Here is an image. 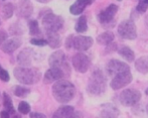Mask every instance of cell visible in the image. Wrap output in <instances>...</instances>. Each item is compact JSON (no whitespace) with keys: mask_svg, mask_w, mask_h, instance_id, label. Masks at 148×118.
Returning a JSON list of instances; mask_svg holds the SVG:
<instances>
[{"mask_svg":"<svg viewBox=\"0 0 148 118\" xmlns=\"http://www.w3.org/2000/svg\"><path fill=\"white\" fill-rule=\"evenodd\" d=\"M106 71H107L108 76L113 78L114 76L118 75V74L124 73V72L130 71V67L124 62H121L119 60L113 59L109 61V63L106 66Z\"/></svg>","mask_w":148,"mask_h":118,"instance_id":"8","label":"cell"},{"mask_svg":"<svg viewBox=\"0 0 148 118\" xmlns=\"http://www.w3.org/2000/svg\"><path fill=\"white\" fill-rule=\"evenodd\" d=\"M47 34V40L49 45L51 49H58L62 45V39H60V36L58 32H45Z\"/></svg>","mask_w":148,"mask_h":118,"instance_id":"20","label":"cell"},{"mask_svg":"<svg viewBox=\"0 0 148 118\" xmlns=\"http://www.w3.org/2000/svg\"><path fill=\"white\" fill-rule=\"evenodd\" d=\"M118 1H121V0H118Z\"/></svg>","mask_w":148,"mask_h":118,"instance_id":"45","label":"cell"},{"mask_svg":"<svg viewBox=\"0 0 148 118\" xmlns=\"http://www.w3.org/2000/svg\"><path fill=\"white\" fill-rule=\"evenodd\" d=\"M142 1H144V2H146V3L148 4V0H142Z\"/></svg>","mask_w":148,"mask_h":118,"instance_id":"43","label":"cell"},{"mask_svg":"<svg viewBox=\"0 0 148 118\" xmlns=\"http://www.w3.org/2000/svg\"><path fill=\"white\" fill-rule=\"evenodd\" d=\"M21 45H22L21 38H10V39L5 40V41H4V43L0 47H1V49H2V51H3V53L12 54L14 51H16V49H17Z\"/></svg>","mask_w":148,"mask_h":118,"instance_id":"15","label":"cell"},{"mask_svg":"<svg viewBox=\"0 0 148 118\" xmlns=\"http://www.w3.org/2000/svg\"><path fill=\"white\" fill-rule=\"evenodd\" d=\"M0 80L3 82H8L10 80V76L8 72L5 69H3L1 65H0Z\"/></svg>","mask_w":148,"mask_h":118,"instance_id":"33","label":"cell"},{"mask_svg":"<svg viewBox=\"0 0 148 118\" xmlns=\"http://www.w3.org/2000/svg\"><path fill=\"white\" fill-rule=\"evenodd\" d=\"M64 19L59 15H56L49 10V12L42 16V20H41V24H42L43 28H45V32H58L62 30L64 27Z\"/></svg>","mask_w":148,"mask_h":118,"instance_id":"4","label":"cell"},{"mask_svg":"<svg viewBox=\"0 0 148 118\" xmlns=\"http://www.w3.org/2000/svg\"><path fill=\"white\" fill-rule=\"evenodd\" d=\"M0 117L1 118H8V117H10V113L6 110L1 111V112H0Z\"/></svg>","mask_w":148,"mask_h":118,"instance_id":"38","label":"cell"},{"mask_svg":"<svg viewBox=\"0 0 148 118\" xmlns=\"http://www.w3.org/2000/svg\"><path fill=\"white\" fill-rule=\"evenodd\" d=\"M75 95H76V88L70 81L60 79L53 84V96L58 102L66 104L74 99Z\"/></svg>","mask_w":148,"mask_h":118,"instance_id":"1","label":"cell"},{"mask_svg":"<svg viewBox=\"0 0 148 118\" xmlns=\"http://www.w3.org/2000/svg\"><path fill=\"white\" fill-rule=\"evenodd\" d=\"M116 49H117V45L116 43H110V45H107V49H106V51L107 53H113V51H116Z\"/></svg>","mask_w":148,"mask_h":118,"instance_id":"36","label":"cell"},{"mask_svg":"<svg viewBox=\"0 0 148 118\" xmlns=\"http://www.w3.org/2000/svg\"><path fill=\"white\" fill-rule=\"evenodd\" d=\"M115 36L112 32H105L97 36V43L102 45H108L113 43Z\"/></svg>","mask_w":148,"mask_h":118,"instance_id":"22","label":"cell"},{"mask_svg":"<svg viewBox=\"0 0 148 118\" xmlns=\"http://www.w3.org/2000/svg\"><path fill=\"white\" fill-rule=\"evenodd\" d=\"M145 22H146V25H147V27H148V15H147V17H146V20H145Z\"/></svg>","mask_w":148,"mask_h":118,"instance_id":"40","label":"cell"},{"mask_svg":"<svg viewBox=\"0 0 148 118\" xmlns=\"http://www.w3.org/2000/svg\"><path fill=\"white\" fill-rule=\"evenodd\" d=\"M135 68L137 72L146 75L148 74V56H142L135 61Z\"/></svg>","mask_w":148,"mask_h":118,"instance_id":"21","label":"cell"},{"mask_svg":"<svg viewBox=\"0 0 148 118\" xmlns=\"http://www.w3.org/2000/svg\"><path fill=\"white\" fill-rule=\"evenodd\" d=\"M73 67L79 73H86L91 66V60L87 55L83 53H78L73 57Z\"/></svg>","mask_w":148,"mask_h":118,"instance_id":"9","label":"cell"},{"mask_svg":"<svg viewBox=\"0 0 148 118\" xmlns=\"http://www.w3.org/2000/svg\"><path fill=\"white\" fill-rule=\"evenodd\" d=\"M147 9H148V4L146 3V2L140 0V2L138 3V5L136 6V11L140 14H143L147 11Z\"/></svg>","mask_w":148,"mask_h":118,"instance_id":"31","label":"cell"},{"mask_svg":"<svg viewBox=\"0 0 148 118\" xmlns=\"http://www.w3.org/2000/svg\"><path fill=\"white\" fill-rule=\"evenodd\" d=\"M9 32L12 36H21L24 32V26L21 22H15L9 28Z\"/></svg>","mask_w":148,"mask_h":118,"instance_id":"29","label":"cell"},{"mask_svg":"<svg viewBox=\"0 0 148 118\" xmlns=\"http://www.w3.org/2000/svg\"><path fill=\"white\" fill-rule=\"evenodd\" d=\"M3 106H4V108H5V110L10 113V115H14L15 110H14L11 98H10V96L7 93H4L3 94Z\"/></svg>","mask_w":148,"mask_h":118,"instance_id":"27","label":"cell"},{"mask_svg":"<svg viewBox=\"0 0 148 118\" xmlns=\"http://www.w3.org/2000/svg\"><path fill=\"white\" fill-rule=\"evenodd\" d=\"M120 115V111L116 106H114L113 104H104L102 105V110L100 113V116L101 117H109V118H113V117H118Z\"/></svg>","mask_w":148,"mask_h":118,"instance_id":"18","label":"cell"},{"mask_svg":"<svg viewBox=\"0 0 148 118\" xmlns=\"http://www.w3.org/2000/svg\"><path fill=\"white\" fill-rule=\"evenodd\" d=\"M75 108L73 106L69 105H64L60 106L55 113H53V118H71L75 116Z\"/></svg>","mask_w":148,"mask_h":118,"instance_id":"19","label":"cell"},{"mask_svg":"<svg viewBox=\"0 0 148 118\" xmlns=\"http://www.w3.org/2000/svg\"><path fill=\"white\" fill-rule=\"evenodd\" d=\"M37 2H39V3H49V1H51V0H36Z\"/></svg>","mask_w":148,"mask_h":118,"instance_id":"39","label":"cell"},{"mask_svg":"<svg viewBox=\"0 0 148 118\" xmlns=\"http://www.w3.org/2000/svg\"><path fill=\"white\" fill-rule=\"evenodd\" d=\"M1 1H2V0H0V6H1Z\"/></svg>","mask_w":148,"mask_h":118,"instance_id":"44","label":"cell"},{"mask_svg":"<svg viewBox=\"0 0 148 118\" xmlns=\"http://www.w3.org/2000/svg\"><path fill=\"white\" fill-rule=\"evenodd\" d=\"M118 54L123 58L124 60H126L127 62H134L135 60V54L130 47H122L118 49Z\"/></svg>","mask_w":148,"mask_h":118,"instance_id":"23","label":"cell"},{"mask_svg":"<svg viewBox=\"0 0 148 118\" xmlns=\"http://www.w3.org/2000/svg\"><path fill=\"white\" fill-rule=\"evenodd\" d=\"M34 58V51L30 47L23 49L17 56V63L21 67H29Z\"/></svg>","mask_w":148,"mask_h":118,"instance_id":"13","label":"cell"},{"mask_svg":"<svg viewBox=\"0 0 148 118\" xmlns=\"http://www.w3.org/2000/svg\"><path fill=\"white\" fill-rule=\"evenodd\" d=\"M49 64L51 67H64L66 64L64 53L60 49L53 51L49 59Z\"/></svg>","mask_w":148,"mask_h":118,"instance_id":"14","label":"cell"},{"mask_svg":"<svg viewBox=\"0 0 148 118\" xmlns=\"http://www.w3.org/2000/svg\"><path fill=\"white\" fill-rule=\"evenodd\" d=\"M106 89H107V80L103 72L101 70L94 71L89 79L88 86H87L89 94L99 96L106 92Z\"/></svg>","mask_w":148,"mask_h":118,"instance_id":"2","label":"cell"},{"mask_svg":"<svg viewBox=\"0 0 148 118\" xmlns=\"http://www.w3.org/2000/svg\"><path fill=\"white\" fill-rule=\"evenodd\" d=\"M141 99V93L136 89H126L121 92L119 96L120 103L123 106L132 107L136 105Z\"/></svg>","mask_w":148,"mask_h":118,"instance_id":"6","label":"cell"},{"mask_svg":"<svg viewBox=\"0 0 148 118\" xmlns=\"http://www.w3.org/2000/svg\"><path fill=\"white\" fill-rule=\"evenodd\" d=\"M74 38H75V36H73V34H71V36H69L68 38H66V47L68 49L74 47Z\"/></svg>","mask_w":148,"mask_h":118,"instance_id":"34","label":"cell"},{"mask_svg":"<svg viewBox=\"0 0 148 118\" xmlns=\"http://www.w3.org/2000/svg\"><path fill=\"white\" fill-rule=\"evenodd\" d=\"M30 43L34 45H37V47H45V45H49L47 43V39H43V38H33L30 39Z\"/></svg>","mask_w":148,"mask_h":118,"instance_id":"32","label":"cell"},{"mask_svg":"<svg viewBox=\"0 0 148 118\" xmlns=\"http://www.w3.org/2000/svg\"><path fill=\"white\" fill-rule=\"evenodd\" d=\"M7 34H6L5 30H0V47L4 43V41L7 40Z\"/></svg>","mask_w":148,"mask_h":118,"instance_id":"35","label":"cell"},{"mask_svg":"<svg viewBox=\"0 0 148 118\" xmlns=\"http://www.w3.org/2000/svg\"><path fill=\"white\" fill-rule=\"evenodd\" d=\"M33 6L29 0H22L18 6V16L22 18H29L30 15L32 14Z\"/></svg>","mask_w":148,"mask_h":118,"instance_id":"16","label":"cell"},{"mask_svg":"<svg viewBox=\"0 0 148 118\" xmlns=\"http://www.w3.org/2000/svg\"><path fill=\"white\" fill-rule=\"evenodd\" d=\"M18 111H19L21 114H28L30 112V105L28 104L25 101H21V102L18 104Z\"/></svg>","mask_w":148,"mask_h":118,"instance_id":"30","label":"cell"},{"mask_svg":"<svg viewBox=\"0 0 148 118\" xmlns=\"http://www.w3.org/2000/svg\"><path fill=\"white\" fill-rule=\"evenodd\" d=\"M14 77L19 83L24 85H33L41 78V74L36 68L18 67L14 70Z\"/></svg>","mask_w":148,"mask_h":118,"instance_id":"3","label":"cell"},{"mask_svg":"<svg viewBox=\"0 0 148 118\" xmlns=\"http://www.w3.org/2000/svg\"><path fill=\"white\" fill-rule=\"evenodd\" d=\"M118 11V6L116 4H110L108 7L103 9L98 14V20L102 24H108L114 19Z\"/></svg>","mask_w":148,"mask_h":118,"instance_id":"11","label":"cell"},{"mask_svg":"<svg viewBox=\"0 0 148 118\" xmlns=\"http://www.w3.org/2000/svg\"><path fill=\"white\" fill-rule=\"evenodd\" d=\"M118 34L119 36L124 39L133 40L137 38V28L136 24L132 19H126L122 21L118 25Z\"/></svg>","mask_w":148,"mask_h":118,"instance_id":"5","label":"cell"},{"mask_svg":"<svg viewBox=\"0 0 148 118\" xmlns=\"http://www.w3.org/2000/svg\"><path fill=\"white\" fill-rule=\"evenodd\" d=\"M145 93H146V95H148V89H146V91H145Z\"/></svg>","mask_w":148,"mask_h":118,"instance_id":"42","label":"cell"},{"mask_svg":"<svg viewBox=\"0 0 148 118\" xmlns=\"http://www.w3.org/2000/svg\"><path fill=\"white\" fill-rule=\"evenodd\" d=\"M75 30L79 34H83L88 30V22H87V17L85 15H82L79 17L78 21H77L76 25H75Z\"/></svg>","mask_w":148,"mask_h":118,"instance_id":"24","label":"cell"},{"mask_svg":"<svg viewBox=\"0 0 148 118\" xmlns=\"http://www.w3.org/2000/svg\"><path fill=\"white\" fill-rule=\"evenodd\" d=\"M28 27H29L30 36H40V34H41L38 21H37L36 19H30L29 21H28Z\"/></svg>","mask_w":148,"mask_h":118,"instance_id":"26","label":"cell"},{"mask_svg":"<svg viewBox=\"0 0 148 118\" xmlns=\"http://www.w3.org/2000/svg\"><path fill=\"white\" fill-rule=\"evenodd\" d=\"M94 0H77L70 7V12L73 15H80L86 9L87 6L92 4Z\"/></svg>","mask_w":148,"mask_h":118,"instance_id":"17","label":"cell"},{"mask_svg":"<svg viewBox=\"0 0 148 118\" xmlns=\"http://www.w3.org/2000/svg\"><path fill=\"white\" fill-rule=\"evenodd\" d=\"M66 69H69L68 64H66L64 67H51V69L47 70L43 76V83L51 84L62 79L66 75H70L69 73H66Z\"/></svg>","mask_w":148,"mask_h":118,"instance_id":"7","label":"cell"},{"mask_svg":"<svg viewBox=\"0 0 148 118\" xmlns=\"http://www.w3.org/2000/svg\"><path fill=\"white\" fill-rule=\"evenodd\" d=\"M133 80L132 74L131 72H124V73L118 74V75L114 76L112 78V81L110 83V86L113 90H120L123 87L127 86L128 84H130Z\"/></svg>","mask_w":148,"mask_h":118,"instance_id":"10","label":"cell"},{"mask_svg":"<svg viewBox=\"0 0 148 118\" xmlns=\"http://www.w3.org/2000/svg\"><path fill=\"white\" fill-rule=\"evenodd\" d=\"M45 114H42V113H37V112H32L30 113V118H45Z\"/></svg>","mask_w":148,"mask_h":118,"instance_id":"37","label":"cell"},{"mask_svg":"<svg viewBox=\"0 0 148 118\" xmlns=\"http://www.w3.org/2000/svg\"><path fill=\"white\" fill-rule=\"evenodd\" d=\"M94 39L91 36H78L74 38V49L78 51H86L93 45Z\"/></svg>","mask_w":148,"mask_h":118,"instance_id":"12","label":"cell"},{"mask_svg":"<svg viewBox=\"0 0 148 118\" xmlns=\"http://www.w3.org/2000/svg\"><path fill=\"white\" fill-rule=\"evenodd\" d=\"M2 16H3L4 19H9L12 17L14 13V6L11 2H7L3 5L2 7Z\"/></svg>","mask_w":148,"mask_h":118,"instance_id":"25","label":"cell"},{"mask_svg":"<svg viewBox=\"0 0 148 118\" xmlns=\"http://www.w3.org/2000/svg\"><path fill=\"white\" fill-rule=\"evenodd\" d=\"M12 91H13V94L15 95V96L19 97V98H26L27 95L30 93L29 89L25 88V87L19 86V85L14 86L13 88H12Z\"/></svg>","mask_w":148,"mask_h":118,"instance_id":"28","label":"cell"},{"mask_svg":"<svg viewBox=\"0 0 148 118\" xmlns=\"http://www.w3.org/2000/svg\"><path fill=\"white\" fill-rule=\"evenodd\" d=\"M146 113H147V115H148V104L146 105Z\"/></svg>","mask_w":148,"mask_h":118,"instance_id":"41","label":"cell"}]
</instances>
